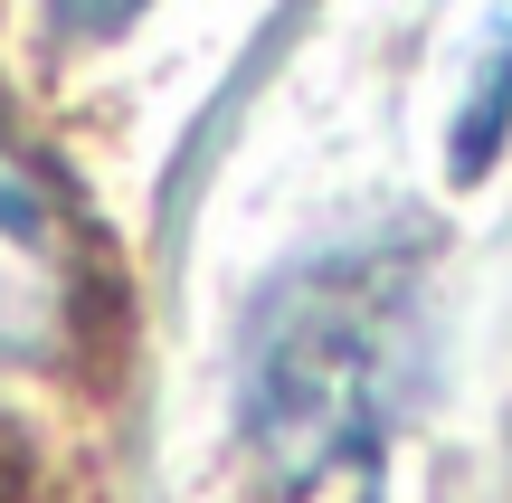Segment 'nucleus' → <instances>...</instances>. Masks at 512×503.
<instances>
[{"instance_id":"f257e3e1","label":"nucleus","mask_w":512,"mask_h":503,"mask_svg":"<svg viewBox=\"0 0 512 503\" xmlns=\"http://www.w3.org/2000/svg\"><path fill=\"white\" fill-rule=\"evenodd\" d=\"M418 371V285L389 257H332L266 304L247 352V428L285 475L380 447Z\"/></svg>"},{"instance_id":"f03ea898","label":"nucleus","mask_w":512,"mask_h":503,"mask_svg":"<svg viewBox=\"0 0 512 503\" xmlns=\"http://www.w3.org/2000/svg\"><path fill=\"white\" fill-rule=\"evenodd\" d=\"M105 314V266L67 181L0 124V361L76 371Z\"/></svg>"},{"instance_id":"7ed1b4c3","label":"nucleus","mask_w":512,"mask_h":503,"mask_svg":"<svg viewBox=\"0 0 512 503\" xmlns=\"http://www.w3.org/2000/svg\"><path fill=\"white\" fill-rule=\"evenodd\" d=\"M503 133H512V19L484 38L475 95H465V114H456V171H465V181L494 162V143H503Z\"/></svg>"},{"instance_id":"20e7f679","label":"nucleus","mask_w":512,"mask_h":503,"mask_svg":"<svg viewBox=\"0 0 512 503\" xmlns=\"http://www.w3.org/2000/svg\"><path fill=\"white\" fill-rule=\"evenodd\" d=\"M152 0H48V19H57V38H114V29H133V19H143Z\"/></svg>"}]
</instances>
